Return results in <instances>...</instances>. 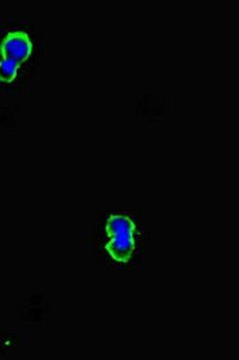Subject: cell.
I'll return each instance as SVG.
<instances>
[{"label":"cell","mask_w":239,"mask_h":360,"mask_svg":"<svg viewBox=\"0 0 239 360\" xmlns=\"http://www.w3.org/2000/svg\"><path fill=\"white\" fill-rule=\"evenodd\" d=\"M35 49L28 23L0 18V88L18 84Z\"/></svg>","instance_id":"1"},{"label":"cell","mask_w":239,"mask_h":360,"mask_svg":"<svg viewBox=\"0 0 239 360\" xmlns=\"http://www.w3.org/2000/svg\"><path fill=\"white\" fill-rule=\"evenodd\" d=\"M136 226L124 215H111L106 224L110 242L106 245L108 254L118 262H128L135 251L134 233Z\"/></svg>","instance_id":"2"}]
</instances>
